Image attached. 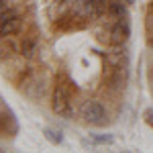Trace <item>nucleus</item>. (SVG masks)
I'll use <instances>...</instances> for the list:
<instances>
[{
	"label": "nucleus",
	"mask_w": 153,
	"mask_h": 153,
	"mask_svg": "<svg viewBox=\"0 0 153 153\" xmlns=\"http://www.w3.org/2000/svg\"><path fill=\"white\" fill-rule=\"evenodd\" d=\"M82 118L90 125H104L106 123V112H104V106L100 102H94V100H88L82 104Z\"/></svg>",
	"instance_id": "f257e3e1"
},
{
	"label": "nucleus",
	"mask_w": 153,
	"mask_h": 153,
	"mask_svg": "<svg viewBox=\"0 0 153 153\" xmlns=\"http://www.w3.org/2000/svg\"><path fill=\"white\" fill-rule=\"evenodd\" d=\"M129 21L127 19H114V23L110 25V29H108V43H112V45H125V41L129 39Z\"/></svg>",
	"instance_id": "f03ea898"
},
{
	"label": "nucleus",
	"mask_w": 153,
	"mask_h": 153,
	"mask_svg": "<svg viewBox=\"0 0 153 153\" xmlns=\"http://www.w3.org/2000/svg\"><path fill=\"white\" fill-rule=\"evenodd\" d=\"M21 27V21H19V14L14 8H2V23H0V31H2V37L14 35Z\"/></svg>",
	"instance_id": "7ed1b4c3"
},
{
	"label": "nucleus",
	"mask_w": 153,
	"mask_h": 153,
	"mask_svg": "<svg viewBox=\"0 0 153 153\" xmlns=\"http://www.w3.org/2000/svg\"><path fill=\"white\" fill-rule=\"evenodd\" d=\"M70 92L63 88V86H57L53 90V110L57 114H63V117H70L71 114V108H70Z\"/></svg>",
	"instance_id": "20e7f679"
},
{
	"label": "nucleus",
	"mask_w": 153,
	"mask_h": 153,
	"mask_svg": "<svg viewBox=\"0 0 153 153\" xmlns=\"http://www.w3.org/2000/svg\"><path fill=\"white\" fill-rule=\"evenodd\" d=\"M45 133H47V137H49V139H51L53 143H59V141H61V137H59V133H57V135H55V133H51V131H45Z\"/></svg>",
	"instance_id": "39448f33"
}]
</instances>
